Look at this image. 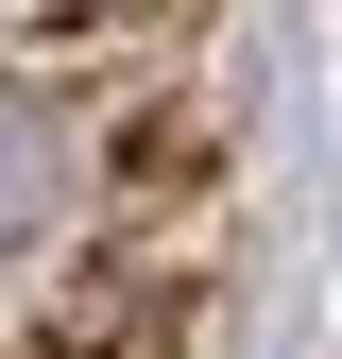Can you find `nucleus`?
<instances>
[]
</instances>
